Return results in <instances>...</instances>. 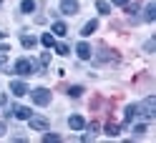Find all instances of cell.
<instances>
[{
    "mask_svg": "<svg viewBox=\"0 0 156 143\" xmlns=\"http://www.w3.org/2000/svg\"><path fill=\"white\" fill-rule=\"evenodd\" d=\"M10 73H18V75H33V73H41V63H35V60H30V58H18Z\"/></svg>",
    "mask_w": 156,
    "mask_h": 143,
    "instance_id": "cell-1",
    "label": "cell"
},
{
    "mask_svg": "<svg viewBox=\"0 0 156 143\" xmlns=\"http://www.w3.org/2000/svg\"><path fill=\"white\" fill-rule=\"evenodd\" d=\"M136 108H139V116L144 121H154L156 118V98H154V95H146Z\"/></svg>",
    "mask_w": 156,
    "mask_h": 143,
    "instance_id": "cell-2",
    "label": "cell"
},
{
    "mask_svg": "<svg viewBox=\"0 0 156 143\" xmlns=\"http://www.w3.org/2000/svg\"><path fill=\"white\" fill-rule=\"evenodd\" d=\"M30 98H33L35 106H48L51 103V90L48 88H35V90H30Z\"/></svg>",
    "mask_w": 156,
    "mask_h": 143,
    "instance_id": "cell-3",
    "label": "cell"
},
{
    "mask_svg": "<svg viewBox=\"0 0 156 143\" xmlns=\"http://www.w3.org/2000/svg\"><path fill=\"white\" fill-rule=\"evenodd\" d=\"M28 126H30V131H48L51 123H48V118H43V116H30L28 118Z\"/></svg>",
    "mask_w": 156,
    "mask_h": 143,
    "instance_id": "cell-4",
    "label": "cell"
},
{
    "mask_svg": "<svg viewBox=\"0 0 156 143\" xmlns=\"http://www.w3.org/2000/svg\"><path fill=\"white\" fill-rule=\"evenodd\" d=\"M63 15H76L78 13V0H61V8H58Z\"/></svg>",
    "mask_w": 156,
    "mask_h": 143,
    "instance_id": "cell-5",
    "label": "cell"
},
{
    "mask_svg": "<svg viewBox=\"0 0 156 143\" xmlns=\"http://www.w3.org/2000/svg\"><path fill=\"white\" fill-rule=\"evenodd\" d=\"M76 53H78V58H81V60H91V55H93L91 45L86 43V40H81V43L76 45Z\"/></svg>",
    "mask_w": 156,
    "mask_h": 143,
    "instance_id": "cell-6",
    "label": "cell"
},
{
    "mask_svg": "<svg viewBox=\"0 0 156 143\" xmlns=\"http://www.w3.org/2000/svg\"><path fill=\"white\" fill-rule=\"evenodd\" d=\"M10 90H13V95H18V98H20V95H25L30 88H28L23 80H13V83H10Z\"/></svg>",
    "mask_w": 156,
    "mask_h": 143,
    "instance_id": "cell-7",
    "label": "cell"
},
{
    "mask_svg": "<svg viewBox=\"0 0 156 143\" xmlns=\"http://www.w3.org/2000/svg\"><path fill=\"white\" fill-rule=\"evenodd\" d=\"M144 10H146V13H144V20H146V23H154V20H156V0H151Z\"/></svg>",
    "mask_w": 156,
    "mask_h": 143,
    "instance_id": "cell-8",
    "label": "cell"
},
{
    "mask_svg": "<svg viewBox=\"0 0 156 143\" xmlns=\"http://www.w3.org/2000/svg\"><path fill=\"white\" fill-rule=\"evenodd\" d=\"M13 116L20 118V121H28L33 113H30V108H25V106H15V108H13Z\"/></svg>",
    "mask_w": 156,
    "mask_h": 143,
    "instance_id": "cell-9",
    "label": "cell"
},
{
    "mask_svg": "<svg viewBox=\"0 0 156 143\" xmlns=\"http://www.w3.org/2000/svg\"><path fill=\"white\" fill-rule=\"evenodd\" d=\"M68 126H71L73 131H83L86 128V121H83V116H71V118H68Z\"/></svg>",
    "mask_w": 156,
    "mask_h": 143,
    "instance_id": "cell-10",
    "label": "cell"
},
{
    "mask_svg": "<svg viewBox=\"0 0 156 143\" xmlns=\"http://www.w3.org/2000/svg\"><path fill=\"white\" fill-rule=\"evenodd\" d=\"M96 30H98V20H88V23L81 28V35H83V38H86V35H93Z\"/></svg>",
    "mask_w": 156,
    "mask_h": 143,
    "instance_id": "cell-11",
    "label": "cell"
},
{
    "mask_svg": "<svg viewBox=\"0 0 156 143\" xmlns=\"http://www.w3.org/2000/svg\"><path fill=\"white\" fill-rule=\"evenodd\" d=\"M136 116H139V108H136V106H129V108H126V113H123V121H126V123H133Z\"/></svg>",
    "mask_w": 156,
    "mask_h": 143,
    "instance_id": "cell-12",
    "label": "cell"
},
{
    "mask_svg": "<svg viewBox=\"0 0 156 143\" xmlns=\"http://www.w3.org/2000/svg\"><path fill=\"white\" fill-rule=\"evenodd\" d=\"M41 43L48 48V50H51V48L55 45V35H53V33H43V35H41Z\"/></svg>",
    "mask_w": 156,
    "mask_h": 143,
    "instance_id": "cell-13",
    "label": "cell"
},
{
    "mask_svg": "<svg viewBox=\"0 0 156 143\" xmlns=\"http://www.w3.org/2000/svg\"><path fill=\"white\" fill-rule=\"evenodd\" d=\"M66 33H68V25L63 20H55L53 23V35H66Z\"/></svg>",
    "mask_w": 156,
    "mask_h": 143,
    "instance_id": "cell-14",
    "label": "cell"
},
{
    "mask_svg": "<svg viewBox=\"0 0 156 143\" xmlns=\"http://www.w3.org/2000/svg\"><path fill=\"white\" fill-rule=\"evenodd\" d=\"M96 10H98L101 15H108V13H111V3H106V0H98V3H96Z\"/></svg>",
    "mask_w": 156,
    "mask_h": 143,
    "instance_id": "cell-15",
    "label": "cell"
},
{
    "mask_svg": "<svg viewBox=\"0 0 156 143\" xmlns=\"http://www.w3.org/2000/svg\"><path fill=\"white\" fill-rule=\"evenodd\" d=\"M20 10L30 15V13L35 10V0H23V3H20Z\"/></svg>",
    "mask_w": 156,
    "mask_h": 143,
    "instance_id": "cell-16",
    "label": "cell"
},
{
    "mask_svg": "<svg viewBox=\"0 0 156 143\" xmlns=\"http://www.w3.org/2000/svg\"><path fill=\"white\" fill-rule=\"evenodd\" d=\"M121 133V128L116 126V123H108V126H106V136H111V138H116Z\"/></svg>",
    "mask_w": 156,
    "mask_h": 143,
    "instance_id": "cell-17",
    "label": "cell"
},
{
    "mask_svg": "<svg viewBox=\"0 0 156 143\" xmlns=\"http://www.w3.org/2000/svg\"><path fill=\"white\" fill-rule=\"evenodd\" d=\"M20 43H23V48H35L38 40H35L33 35H23V38H20Z\"/></svg>",
    "mask_w": 156,
    "mask_h": 143,
    "instance_id": "cell-18",
    "label": "cell"
},
{
    "mask_svg": "<svg viewBox=\"0 0 156 143\" xmlns=\"http://www.w3.org/2000/svg\"><path fill=\"white\" fill-rule=\"evenodd\" d=\"M53 48H55V53H58V55H68V53H71V48H68L66 43H55Z\"/></svg>",
    "mask_w": 156,
    "mask_h": 143,
    "instance_id": "cell-19",
    "label": "cell"
},
{
    "mask_svg": "<svg viewBox=\"0 0 156 143\" xmlns=\"http://www.w3.org/2000/svg\"><path fill=\"white\" fill-rule=\"evenodd\" d=\"M81 93H83V85H71V88H68V95H71V98H78Z\"/></svg>",
    "mask_w": 156,
    "mask_h": 143,
    "instance_id": "cell-20",
    "label": "cell"
},
{
    "mask_svg": "<svg viewBox=\"0 0 156 143\" xmlns=\"http://www.w3.org/2000/svg\"><path fill=\"white\" fill-rule=\"evenodd\" d=\"M113 58H119V55H116V53H108V50H106V53H101V55H98L96 60H98V63H103V60H113Z\"/></svg>",
    "mask_w": 156,
    "mask_h": 143,
    "instance_id": "cell-21",
    "label": "cell"
},
{
    "mask_svg": "<svg viewBox=\"0 0 156 143\" xmlns=\"http://www.w3.org/2000/svg\"><path fill=\"white\" fill-rule=\"evenodd\" d=\"M146 131H149V128H146V123H136V126H133V136H144Z\"/></svg>",
    "mask_w": 156,
    "mask_h": 143,
    "instance_id": "cell-22",
    "label": "cell"
},
{
    "mask_svg": "<svg viewBox=\"0 0 156 143\" xmlns=\"http://www.w3.org/2000/svg\"><path fill=\"white\" fill-rule=\"evenodd\" d=\"M43 141H45V143H55V141H61V136H58V133H45Z\"/></svg>",
    "mask_w": 156,
    "mask_h": 143,
    "instance_id": "cell-23",
    "label": "cell"
},
{
    "mask_svg": "<svg viewBox=\"0 0 156 143\" xmlns=\"http://www.w3.org/2000/svg\"><path fill=\"white\" fill-rule=\"evenodd\" d=\"M126 10H129V15H136V13L141 10V5L139 3H131V5H126Z\"/></svg>",
    "mask_w": 156,
    "mask_h": 143,
    "instance_id": "cell-24",
    "label": "cell"
},
{
    "mask_svg": "<svg viewBox=\"0 0 156 143\" xmlns=\"http://www.w3.org/2000/svg\"><path fill=\"white\" fill-rule=\"evenodd\" d=\"M48 63H51V53H48V50H45V53L41 55V68H45V65H48Z\"/></svg>",
    "mask_w": 156,
    "mask_h": 143,
    "instance_id": "cell-25",
    "label": "cell"
},
{
    "mask_svg": "<svg viewBox=\"0 0 156 143\" xmlns=\"http://www.w3.org/2000/svg\"><path fill=\"white\" fill-rule=\"evenodd\" d=\"M111 3L119 5V8H126V5H129V0H111Z\"/></svg>",
    "mask_w": 156,
    "mask_h": 143,
    "instance_id": "cell-26",
    "label": "cell"
},
{
    "mask_svg": "<svg viewBox=\"0 0 156 143\" xmlns=\"http://www.w3.org/2000/svg\"><path fill=\"white\" fill-rule=\"evenodd\" d=\"M154 45H156V43H154V40H149V43L144 45V50H146V53H151V50H154Z\"/></svg>",
    "mask_w": 156,
    "mask_h": 143,
    "instance_id": "cell-27",
    "label": "cell"
},
{
    "mask_svg": "<svg viewBox=\"0 0 156 143\" xmlns=\"http://www.w3.org/2000/svg\"><path fill=\"white\" fill-rule=\"evenodd\" d=\"M5 50H10V45H8V43H0V53H5Z\"/></svg>",
    "mask_w": 156,
    "mask_h": 143,
    "instance_id": "cell-28",
    "label": "cell"
},
{
    "mask_svg": "<svg viewBox=\"0 0 156 143\" xmlns=\"http://www.w3.org/2000/svg\"><path fill=\"white\" fill-rule=\"evenodd\" d=\"M5 131H8V128H5V123H0V136H5Z\"/></svg>",
    "mask_w": 156,
    "mask_h": 143,
    "instance_id": "cell-29",
    "label": "cell"
},
{
    "mask_svg": "<svg viewBox=\"0 0 156 143\" xmlns=\"http://www.w3.org/2000/svg\"><path fill=\"white\" fill-rule=\"evenodd\" d=\"M5 100H8V98H5V93H0V106H3Z\"/></svg>",
    "mask_w": 156,
    "mask_h": 143,
    "instance_id": "cell-30",
    "label": "cell"
},
{
    "mask_svg": "<svg viewBox=\"0 0 156 143\" xmlns=\"http://www.w3.org/2000/svg\"><path fill=\"white\" fill-rule=\"evenodd\" d=\"M3 65H5V58H3V55H0V68H3Z\"/></svg>",
    "mask_w": 156,
    "mask_h": 143,
    "instance_id": "cell-31",
    "label": "cell"
},
{
    "mask_svg": "<svg viewBox=\"0 0 156 143\" xmlns=\"http://www.w3.org/2000/svg\"><path fill=\"white\" fill-rule=\"evenodd\" d=\"M0 5H3V0H0Z\"/></svg>",
    "mask_w": 156,
    "mask_h": 143,
    "instance_id": "cell-32",
    "label": "cell"
}]
</instances>
